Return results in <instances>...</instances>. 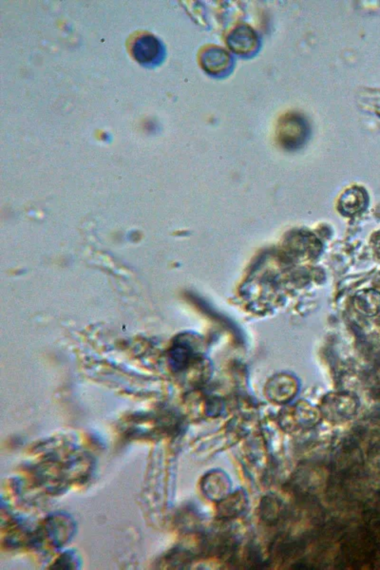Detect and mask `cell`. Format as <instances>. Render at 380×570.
I'll return each mask as SVG.
<instances>
[{
    "instance_id": "obj_1",
    "label": "cell",
    "mask_w": 380,
    "mask_h": 570,
    "mask_svg": "<svg viewBox=\"0 0 380 570\" xmlns=\"http://www.w3.org/2000/svg\"><path fill=\"white\" fill-rule=\"evenodd\" d=\"M308 134L306 120L301 115L289 114L285 115L277 128V139L282 146L287 150H295L306 142Z\"/></svg>"
},
{
    "instance_id": "obj_2",
    "label": "cell",
    "mask_w": 380,
    "mask_h": 570,
    "mask_svg": "<svg viewBox=\"0 0 380 570\" xmlns=\"http://www.w3.org/2000/svg\"><path fill=\"white\" fill-rule=\"evenodd\" d=\"M322 410L328 418L344 420L351 413L353 405L346 395H330L323 402Z\"/></svg>"
},
{
    "instance_id": "obj_3",
    "label": "cell",
    "mask_w": 380,
    "mask_h": 570,
    "mask_svg": "<svg viewBox=\"0 0 380 570\" xmlns=\"http://www.w3.org/2000/svg\"><path fill=\"white\" fill-rule=\"evenodd\" d=\"M268 395L277 402H287L292 399L296 391V384L288 376H276L268 383Z\"/></svg>"
},
{
    "instance_id": "obj_4",
    "label": "cell",
    "mask_w": 380,
    "mask_h": 570,
    "mask_svg": "<svg viewBox=\"0 0 380 570\" xmlns=\"http://www.w3.org/2000/svg\"><path fill=\"white\" fill-rule=\"evenodd\" d=\"M133 55L141 63H152L161 55V44L155 37L145 36L140 37L134 44Z\"/></svg>"
},
{
    "instance_id": "obj_5",
    "label": "cell",
    "mask_w": 380,
    "mask_h": 570,
    "mask_svg": "<svg viewBox=\"0 0 380 570\" xmlns=\"http://www.w3.org/2000/svg\"><path fill=\"white\" fill-rule=\"evenodd\" d=\"M365 204V194L360 188L346 190L339 201V211L345 216H353L363 208Z\"/></svg>"
},
{
    "instance_id": "obj_6",
    "label": "cell",
    "mask_w": 380,
    "mask_h": 570,
    "mask_svg": "<svg viewBox=\"0 0 380 570\" xmlns=\"http://www.w3.org/2000/svg\"><path fill=\"white\" fill-rule=\"evenodd\" d=\"M355 307L360 313L376 314L380 308V296L376 292L365 291L358 293L355 298Z\"/></svg>"
},
{
    "instance_id": "obj_7",
    "label": "cell",
    "mask_w": 380,
    "mask_h": 570,
    "mask_svg": "<svg viewBox=\"0 0 380 570\" xmlns=\"http://www.w3.org/2000/svg\"><path fill=\"white\" fill-rule=\"evenodd\" d=\"M203 60L207 71L212 72V74H217L228 65L229 56L223 51L211 50L206 53Z\"/></svg>"
},
{
    "instance_id": "obj_8",
    "label": "cell",
    "mask_w": 380,
    "mask_h": 570,
    "mask_svg": "<svg viewBox=\"0 0 380 570\" xmlns=\"http://www.w3.org/2000/svg\"><path fill=\"white\" fill-rule=\"evenodd\" d=\"M254 43V34H253L252 32H250L249 34L247 29H245V33L244 32V33H241V29H240L238 34H233L231 41L229 42V45H230L237 53H245L251 51Z\"/></svg>"
},
{
    "instance_id": "obj_9",
    "label": "cell",
    "mask_w": 380,
    "mask_h": 570,
    "mask_svg": "<svg viewBox=\"0 0 380 570\" xmlns=\"http://www.w3.org/2000/svg\"><path fill=\"white\" fill-rule=\"evenodd\" d=\"M374 243H376L374 244V250H376V254L380 257V237L376 239Z\"/></svg>"
}]
</instances>
